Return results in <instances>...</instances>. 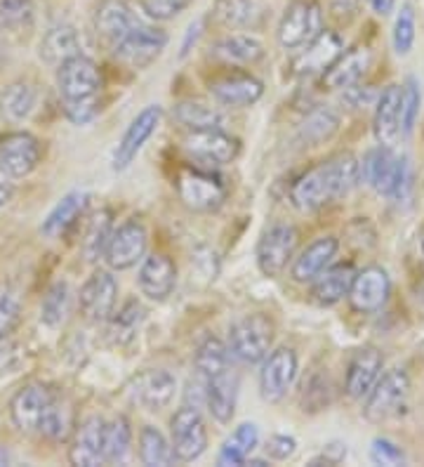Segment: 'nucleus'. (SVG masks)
<instances>
[{
    "instance_id": "1",
    "label": "nucleus",
    "mask_w": 424,
    "mask_h": 467,
    "mask_svg": "<svg viewBox=\"0 0 424 467\" xmlns=\"http://www.w3.org/2000/svg\"><path fill=\"white\" fill-rule=\"evenodd\" d=\"M358 180H361V161L345 151L302 172L290 187V201L300 213H318L349 194Z\"/></svg>"
},
{
    "instance_id": "2",
    "label": "nucleus",
    "mask_w": 424,
    "mask_h": 467,
    "mask_svg": "<svg viewBox=\"0 0 424 467\" xmlns=\"http://www.w3.org/2000/svg\"><path fill=\"white\" fill-rule=\"evenodd\" d=\"M57 88L62 95L64 114L76 126H85L99 114V92L104 88V78L95 59L88 55L68 57L57 67Z\"/></svg>"
},
{
    "instance_id": "3",
    "label": "nucleus",
    "mask_w": 424,
    "mask_h": 467,
    "mask_svg": "<svg viewBox=\"0 0 424 467\" xmlns=\"http://www.w3.org/2000/svg\"><path fill=\"white\" fill-rule=\"evenodd\" d=\"M361 177L373 192L391 201H406L413 189V168L406 156H396L394 149H370L361 163Z\"/></svg>"
},
{
    "instance_id": "4",
    "label": "nucleus",
    "mask_w": 424,
    "mask_h": 467,
    "mask_svg": "<svg viewBox=\"0 0 424 467\" xmlns=\"http://www.w3.org/2000/svg\"><path fill=\"white\" fill-rule=\"evenodd\" d=\"M177 196L189 211L193 213H212L222 208L226 201L229 189L210 168L184 166L175 177Z\"/></svg>"
},
{
    "instance_id": "5",
    "label": "nucleus",
    "mask_w": 424,
    "mask_h": 467,
    "mask_svg": "<svg viewBox=\"0 0 424 467\" xmlns=\"http://www.w3.org/2000/svg\"><path fill=\"white\" fill-rule=\"evenodd\" d=\"M274 348V324L264 314H245L229 331V352L243 364H262Z\"/></svg>"
},
{
    "instance_id": "6",
    "label": "nucleus",
    "mask_w": 424,
    "mask_h": 467,
    "mask_svg": "<svg viewBox=\"0 0 424 467\" xmlns=\"http://www.w3.org/2000/svg\"><path fill=\"white\" fill-rule=\"evenodd\" d=\"M410 397V376L403 368H391L379 376L377 385L370 389L363 404V416L370 422H387L401 416Z\"/></svg>"
},
{
    "instance_id": "7",
    "label": "nucleus",
    "mask_w": 424,
    "mask_h": 467,
    "mask_svg": "<svg viewBox=\"0 0 424 467\" xmlns=\"http://www.w3.org/2000/svg\"><path fill=\"white\" fill-rule=\"evenodd\" d=\"M181 149L187 151L189 159L198 161L193 166H208L212 171L236 161L241 144L222 128H205V130H187V135L181 137Z\"/></svg>"
},
{
    "instance_id": "8",
    "label": "nucleus",
    "mask_w": 424,
    "mask_h": 467,
    "mask_svg": "<svg viewBox=\"0 0 424 467\" xmlns=\"http://www.w3.org/2000/svg\"><path fill=\"white\" fill-rule=\"evenodd\" d=\"M170 444L180 462H193L208 451V428L201 409L184 404L170 420Z\"/></svg>"
},
{
    "instance_id": "9",
    "label": "nucleus",
    "mask_w": 424,
    "mask_h": 467,
    "mask_svg": "<svg viewBox=\"0 0 424 467\" xmlns=\"http://www.w3.org/2000/svg\"><path fill=\"white\" fill-rule=\"evenodd\" d=\"M323 31V7L316 0H295L278 22V43L285 50H297Z\"/></svg>"
},
{
    "instance_id": "10",
    "label": "nucleus",
    "mask_w": 424,
    "mask_h": 467,
    "mask_svg": "<svg viewBox=\"0 0 424 467\" xmlns=\"http://www.w3.org/2000/svg\"><path fill=\"white\" fill-rule=\"evenodd\" d=\"M295 248H297V229L288 223L272 224L257 244V267L264 276L276 279L293 260Z\"/></svg>"
},
{
    "instance_id": "11",
    "label": "nucleus",
    "mask_w": 424,
    "mask_h": 467,
    "mask_svg": "<svg viewBox=\"0 0 424 467\" xmlns=\"http://www.w3.org/2000/svg\"><path fill=\"white\" fill-rule=\"evenodd\" d=\"M147 245V227L140 220H128L120 227H113L111 239H109L107 251H104V260L113 272H125V269L135 267L137 263L144 260Z\"/></svg>"
},
{
    "instance_id": "12",
    "label": "nucleus",
    "mask_w": 424,
    "mask_h": 467,
    "mask_svg": "<svg viewBox=\"0 0 424 467\" xmlns=\"http://www.w3.org/2000/svg\"><path fill=\"white\" fill-rule=\"evenodd\" d=\"M43 159L40 140L26 130H12L0 137V171L22 180L38 168Z\"/></svg>"
},
{
    "instance_id": "13",
    "label": "nucleus",
    "mask_w": 424,
    "mask_h": 467,
    "mask_svg": "<svg viewBox=\"0 0 424 467\" xmlns=\"http://www.w3.org/2000/svg\"><path fill=\"white\" fill-rule=\"evenodd\" d=\"M297 354L290 348H278L266 354L260 368V394L266 404H281L297 378Z\"/></svg>"
},
{
    "instance_id": "14",
    "label": "nucleus",
    "mask_w": 424,
    "mask_h": 467,
    "mask_svg": "<svg viewBox=\"0 0 424 467\" xmlns=\"http://www.w3.org/2000/svg\"><path fill=\"white\" fill-rule=\"evenodd\" d=\"M116 302H119V281L113 276V269H95L80 288L78 305L83 317L95 324L109 321L116 312Z\"/></svg>"
},
{
    "instance_id": "15",
    "label": "nucleus",
    "mask_w": 424,
    "mask_h": 467,
    "mask_svg": "<svg viewBox=\"0 0 424 467\" xmlns=\"http://www.w3.org/2000/svg\"><path fill=\"white\" fill-rule=\"evenodd\" d=\"M160 119H163V109L159 104H149L132 119L128 130L120 137L119 147L113 151V171H125L132 166V161L141 151V147L151 140V135L159 130Z\"/></svg>"
},
{
    "instance_id": "16",
    "label": "nucleus",
    "mask_w": 424,
    "mask_h": 467,
    "mask_svg": "<svg viewBox=\"0 0 424 467\" xmlns=\"http://www.w3.org/2000/svg\"><path fill=\"white\" fill-rule=\"evenodd\" d=\"M168 46V34L159 26H151V24H137L130 34L120 40L119 46L113 47V55L120 59V62L130 64L135 68H144L159 57L160 52Z\"/></svg>"
},
{
    "instance_id": "17",
    "label": "nucleus",
    "mask_w": 424,
    "mask_h": 467,
    "mask_svg": "<svg viewBox=\"0 0 424 467\" xmlns=\"http://www.w3.org/2000/svg\"><path fill=\"white\" fill-rule=\"evenodd\" d=\"M391 296L389 274L377 265L357 272V279L351 284V291L346 296L351 309L361 314H375L385 307Z\"/></svg>"
},
{
    "instance_id": "18",
    "label": "nucleus",
    "mask_w": 424,
    "mask_h": 467,
    "mask_svg": "<svg viewBox=\"0 0 424 467\" xmlns=\"http://www.w3.org/2000/svg\"><path fill=\"white\" fill-rule=\"evenodd\" d=\"M52 400H55V394L46 385H36L34 382V385H26V388L19 389L10 401L12 422L17 425L19 432L38 434Z\"/></svg>"
},
{
    "instance_id": "19",
    "label": "nucleus",
    "mask_w": 424,
    "mask_h": 467,
    "mask_svg": "<svg viewBox=\"0 0 424 467\" xmlns=\"http://www.w3.org/2000/svg\"><path fill=\"white\" fill-rule=\"evenodd\" d=\"M201 382H203L205 388V409L210 410V416L215 418L220 425H229L233 413H236L238 385H241L238 370L229 366V368L220 370V373L205 378Z\"/></svg>"
},
{
    "instance_id": "20",
    "label": "nucleus",
    "mask_w": 424,
    "mask_h": 467,
    "mask_svg": "<svg viewBox=\"0 0 424 467\" xmlns=\"http://www.w3.org/2000/svg\"><path fill=\"white\" fill-rule=\"evenodd\" d=\"M382 368H385V357L377 348H361L351 354L345 380V389L351 400H366L370 389L377 385Z\"/></svg>"
},
{
    "instance_id": "21",
    "label": "nucleus",
    "mask_w": 424,
    "mask_h": 467,
    "mask_svg": "<svg viewBox=\"0 0 424 467\" xmlns=\"http://www.w3.org/2000/svg\"><path fill=\"white\" fill-rule=\"evenodd\" d=\"M210 95L224 107H253L264 95V83L245 71H232L210 80Z\"/></svg>"
},
{
    "instance_id": "22",
    "label": "nucleus",
    "mask_w": 424,
    "mask_h": 467,
    "mask_svg": "<svg viewBox=\"0 0 424 467\" xmlns=\"http://www.w3.org/2000/svg\"><path fill=\"white\" fill-rule=\"evenodd\" d=\"M104 425L107 420L99 416L85 418L74 430L68 461L78 467H97L104 462Z\"/></svg>"
},
{
    "instance_id": "23",
    "label": "nucleus",
    "mask_w": 424,
    "mask_h": 467,
    "mask_svg": "<svg viewBox=\"0 0 424 467\" xmlns=\"http://www.w3.org/2000/svg\"><path fill=\"white\" fill-rule=\"evenodd\" d=\"M177 380L170 370L151 368L144 370L132 382V400L147 410L156 413V410L168 409L170 401L175 400Z\"/></svg>"
},
{
    "instance_id": "24",
    "label": "nucleus",
    "mask_w": 424,
    "mask_h": 467,
    "mask_svg": "<svg viewBox=\"0 0 424 467\" xmlns=\"http://www.w3.org/2000/svg\"><path fill=\"white\" fill-rule=\"evenodd\" d=\"M137 284L140 291L149 300H168L177 285V267L163 253H153V255L141 260L140 274H137Z\"/></svg>"
},
{
    "instance_id": "25",
    "label": "nucleus",
    "mask_w": 424,
    "mask_h": 467,
    "mask_svg": "<svg viewBox=\"0 0 424 467\" xmlns=\"http://www.w3.org/2000/svg\"><path fill=\"white\" fill-rule=\"evenodd\" d=\"M373 132L379 147L396 149L401 137V86H387L375 102Z\"/></svg>"
},
{
    "instance_id": "26",
    "label": "nucleus",
    "mask_w": 424,
    "mask_h": 467,
    "mask_svg": "<svg viewBox=\"0 0 424 467\" xmlns=\"http://www.w3.org/2000/svg\"><path fill=\"white\" fill-rule=\"evenodd\" d=\"M345 52V43L335 31L323 29L316 38L306 43L305 50L300 52V57L293 62L295 76H314L323 74L335 59Z\"/></svg>"
},
{
    "instance_id": "27",
    "label": "nucleus",
    "mask_w": 424,
    "mask_h": 467,
    "mask_svg": "<svg viewBox=\"0 0 424 467\" xmlns=\"http://www.w3.org/2000/svg\"><path fill=\"white\" fill-rule=\"evenodd\" d=\"M130 5L125 0H102L95 12V31L109 47H116L137 26Z\"/></svg>"
},
{
    "instance_id": "28",
    "label": "nucleus",
    "mask_w": 424,
    "mask_h": 467,
    "mask_svg": "<svg viewBox=\"0 0 424 467\" xmlns=\"http://www.w3.org/2000/svg\"><path fill=\"white\" fill-rule=\"evenodd\" d=\"M370 67V50L366 46H357L342 52L326 71H323V86L328 90H346V88L361 83Z\"/></svg>"
},
{
    "instance_id": "29",
    "label": "nucleus",
    "mask_w": 424,
    "mask_h": 467,
    "mask_svg": "<svg viewBox=\"0 0 424 467\" xmlns=\"http://www.w3.org/2000/svg\"><path fill=\"white\" fill-rule=\"evenodd\" d=\"M339 251V241L335 236H318L316 241H311L300 255L295 257L290 276L297 284H311L316 279L323 269H328L333 265L335 255Z\"/></svg>"
},
{
    "instance_id": "30",
    "label": "nucleus",
    "mask_w": 424,
    "mask_h": 467,
    "mask_svg": "<svg viewBox=\"0 0 424 467\" xmlns=\"http://www.w3.org/2000/svg\"><path fill=\"white\" fill-rule=\"evenodd\" d=\"M354 279H357V267L351 263L330 265L311 281V297L321 307H333L349 296Z\"/></svg>"
},
{
    "instance_id": "31",
    "label": "nucleus",
    "mask_w": 424,
    "mask_h": 467,
    "mask_svg": "<svg viewBox=\"0 0 424 467\" xmlns=\"http://www.w3.org/2000/svg\"><path fill=\"white\" fill-rule=\"evenodd\" d=\"M210 55L226 67H253L264 57V46L253 36L233 34L217 40L215 46L210 47Z\"/></svg>"
},
{
    "instance_id": "32",
    "label": "nucleus",
    "mask_w": 424,
    "mask_h": 467,
    "mask_svg": "<svg viewBox=\"0 0 424 467\" xmlns=\"http://www.w3.org/2000/svg\"><path fill=\"white\" fill-rule=\"evenodd\" d=\"M212 17L229 29H257L266 19L264 0H217Z\"/></svg>"
},
{
    "instance_id": "33",
    "label": "nucleus",
    "mask_w": 424,
    "mask_h": 467,
    "mask_svg": "<svg viewBox=\"0 0 424 467\" xmlns=\"http://www.w3.org/2000/svg\"><path fill=\"white\" fill-rule=\"evenodd\" d=\"M260 444V430L254 422H243L238 425L232 432V437L226 439L220 449V456H217V465L229 467V465H245L253 451Z\"/></svg>"
},
{
    "instance_id": "34",
    "label": "nucleus",
    "mask_w": 424,
    "mask_h": 467,
    "mask_svg": "<svg viewBox=\"0 0 424 467\" xmlns=\"http://www.w3.org/2000/svg\"><path fill=\"white\" fill-rule=\"evenodd\" d=\"M85 205H88V194L85 192H71V194L64 196L59 203L50 211V215L46 217V223L40 227V232L50 236V239H57L62 234L68 232V227H74V223L83 215Z\"/></svg>"
},
{
    "instance_id": "35",
    "label": "nucleus",
    "mask_w": 424,
    "mask_h": 467,
    "mask_svg": "<svg viewBox=\"0 0 424 467\" xmlns=\"http://www.w3.org/2000/svg\"><path fill=\"white\" fill-rule=\"evenodd\" d=\"M40 55L47 64L59 67L68 57L83 55V40H80L78 31L74 26H55V29L47 31L46 40L40 46Z\"/></svg>"
},
{
    "instance_id": "36",
    "label": "nucleus",
    "mask_w": 424,
    "mask_h": 467,
    "mask_svg": "<svg viewBox=\"0 0 424 467\" xmlns=\"http://www.w3.org/2000/svg\"><path fill=\"white\" fill-rule=\"evenodd\" d=\"M339 130V114L328 104H321V107L311 109L306 114L305 123L300 126V142L306 147H316V144L328 142L330 137Z\"/></svg>"
},
{
    "instance_id": "37",
    "label": "nucleus",
    "mask_w": 424,
    "mask_h": 467,
    "mask_svg": "<svg viewBox=\"0 0 424 467\" xmlns=\"http://www.w3.org/2000/svg\"><path fill=\"white\" fill-rule=\"evenodd\" d=\"M233 354L229 352L224 342L215 336H208L201 345H198L196 354H193V368H196V376L201 380L215 376L220 370L233 366Z\"/></svg>"
},
{
    "instance_id": "38",
    "label": "nucleus",
    "mask_w": 424,
    "mask_h": 467,
    "mask_svg": "<svg viewBox=\"0 0 424 467\" xmlns=\"http://www.w3.org/2000/svg\"><path fill=\"white\" fill-rule=\"evenodd\" d=\"M140 461L149 467H165L177 461L168 437L153 425H144L140 432Z\"/></svg>"
},
{
    "instance_id": "39",
    "label": "nucleus",
    "mask_w": 424,
    "mask_h": 467,
    "mask_svg": "<svg viewBox=\"0 0 424 467\" xmlns=\"http://www.w3.org/2000/svg\"><path fill=\"white\" fill-rule=\"evenodd\" d=\"M172 119L187 130H205V128H222V114L215 107L196 99L177 102L172 109Z\"/></svg>"
},
{
    "instance_id": "40",
    "label": "nucleus",
    "mask_w": 424,
    "mask_h": 467,
    "mask_svg": "<svg viewBox=\"0 0 424 467\" xmlns=\"http://www.w3.org/2000/svg\"><path fill=\"white\" fill-rule=\"evenodd\" d=\"M36 107V90L28 83H12L0 95V114L10 123H22Z\"/></svg>"
},
{
    "instance_id": "41",
    "label": "nucleus",
    "mask_w": 424,
    "mask_h": 467,
    "mask_svg": "<svg viewBox=\"0 0 424 467\" xmlns=\"http://www.w3.org/2000/svg\"><path fill=\"white\" fill-rule=\"evenodd\" d=\"M113 234V223H111V213L99 211L90 217V223L85 227L83 236V255L88 263H97L99 257H104V251H107V244Z\"/></svg>"
},
{
    "instance_id": "42",
    "label": "nucleus",
    "mask_w": 424,
    "mask_h": 467,
    "mask_svg": "<svg viewBox=\"0 0 424 467\" xmlns=\"http://www.w3.org/2000/svg\"><path fill=\"white\" fill-rule=\"evenodd\" d=\"M130 446L132 428L128 418L119 416L104 425V462H109V465L123 462L130 453Z\"/></svg>"
},
{
    "instance_id": "43",
    "label": "nucleus",
    "mask_w": 424,
    "mask_h": 467,
    "mask_svg": "<svg viewBox=\"0 0 424 467\" xmlns=\"http://www.w3.org/2000/svg\"><path fill=\"white\" fill-rule=\"evenodd\" d=\"M68 309H71V291L64 281H57L55 285H50L43 297V305H40V319L46 321L47 326H62L68 317Z\"/></svg>"
},
{
    "instance_id": "44",
    "label": "nucleus",
    "mask_w": 424,
    "mask_h": 467,
    "mask_svg": "<svg viewBox=\"0 0 424 467\" xmlns=\"http://www.w3.org/2000/svg\"><path fill=\"white\" fill-rule=\"evenodd\" d=\"M71 432H74V416H71V409H68V404H64L59 397H55L46 413V420L40 425L38 434L47 437L50 441H64Z\"/></svg>"
},
{
    "instance_id": "45",
    "label": "nucleus",
    "mask_w": 424,
    "mask_h": 467,
    "mask_svg": "<svg viewBox=\"0 0 424 467\" xmlns=\"http://www.w3.org/2000/svg\"><path fill=\"white\" fill-rule=\"evenodd\" d=\"M34 19V0H0V29L19 31Z\"/></svg>"
},
{
    "instance_id": "46",
    "label": "nucleus",
    "mask_w": 424,
    "mask_h": 467,
    "mask_svg": "<svg viewBox=\"0 0 424 467\" xmlns=\"http://www.w3.org/2000/svg\"><path fill=\"white\" fill-rule=\"evenodd\" d=\"M419 107H422V90L415 78H406L401 86V135H410L418 123Z\"/></svg>"
},
{
    "instance_id": "47",
    "label": "nucleus",
    "mask_w": 424,
    "mask_h": 467,
    "mask_svg": "<svg viewBox=\"0 0 424 467\" xmlns=\"http://www.w3.org/2000/svg\"><path fill=\"white\" fill-rule=\"evenodd\" d=\"M394 50L398 55H408V52L413 50L415 46V10L410 3L401 5L398 15H396V22H394Z\"/></svg>"
},
{
    "instance_id": "48",
    "label": "nucleus",
    "mask_w": 424,
    "mask_h": 467,
    "mask_svg": "<svg viewBox=\"0 0 424 467\" xmlns=\"http://www.w3.org/2000/svg\"><path fill=\"white\" fill-rule=\"evenodd\" d=\"M333 400V389H330L328 376L314 373L305 382V394H302V406L305 410H323Z\"/></svg>"
},
{
    "instance_id": "49",
    "label": "nucleus",
    "mask_w": 424,
    "mask_h": 467,
    "mask_svg": "<svg viewBox=\"0 0 424 467\" xmlns=\"http://www.w3.org/2000/svg\"><path fill=\"white\" fill-rule=\"evenodd\" d=\"M141 319H144V309H141L140 302L130 300L120 309L119 317H113L111 333H116L119 340H128V337H132L137 333V326H140Z\"/></svg>"
},
{
    "instance_id": "50",
    "label": "nucleus",
    "mask_w": 424,
    "mask_h": 467,
    "mask_svg": "<svg viewBox=\"0 0 424 467\" xmlns=\"http://www.w3.org/2000/svg\"><path fill=\"white\" fill-rule=\"evenodd\" d=\"M191 0H140L141 12L153 22H170L189 7Z\"/></svg>"
},
{
    "instance_id": "51",
    "label": "nucleus",
    "mask_w": 424,
    "mask_h": 467,
    "mask_svg": "<svg viewBox=\"0 0 424 467\" xmlns=\"http://www.w3.org/2000/svg\"><path fill=\"white\" fill-rule=\"evenodd\" d=\"M370 461L375 465H406V451L401 449L398 444H394L391 439L387 437H377L373 439V446H370Z\"/></svg>"
},
{
    "instance_id": "52",
    "label": "nucleus",
    "mask_w": 424,
    "mask_h": 467,
    "mask_svg": "<svg viewBox=\"0 0 424 467\" xmlns=\"http://www.w3.org/2000/svg\"><path fill=\"white\" fill-rule=\"evenodd\" d=\"M22 317V305L12 293H0V342L15 333Z\"/></svg>"
},
{
    "instance_id": "53",
    "label": "nucleus",
    "mask_w": 424,
    "mask_h": 467,
    "mask_svg": "<svg viewBox=\"0 0 424 467\" xmlns=\"http://www.w3.org/2000/svg\"><path fill=\"white\" fill-rule=\"evenodd\" d=\"M264 451L272 461H288L297 451V439L290 437V434H274V437L266 439Z\"/></svg>"
},
{
    "instance_id": "54",
    "label": "nucleus",
    "mask_w": 424,
    "mask_h": 467,
    "mask_svg": "<svg viewBox=\"0 0 424 467\" xmlns=\"http://www.w3.org/2000/svg\"><path fill=\"white\" fill-rule=\"evenodd\" d=\"M345 98H346V102L351 104V107L366 109L367 104L377 102L379 92L373 90V88H370V86H358V83H357V86L346 88Z\"/></svg>"
},
{
    "instance_id": "55",
    "label": "nucleus",
    "mask_w": 424,
    "mask_h": 467,
    "mask_svg": "<svg viewBox=\"0 0 424 467\" xmlns=\"http://www.w3.org/2000/svg\"><path fill=\"white\" fill-rule=\"evenodd\" d=\"M345 458H346V444H339V441H335V444L326 446V449H323L316 458H311L309 465L311 467L339 465V462L345 461Z\"/></svg>"
},
{
    "instance_id": "56",
    "label": "nucleus",
    "mask_w": 424,
    "mask_h": 467,
    "mask_svg": "<svg viewBox=\"0 0 424 467\" xmlns=\"http://www.w3.org/2000/svg\"><path fill=\"white\" fill-rule=\"evenodd\" d=\"M358 7V0H330V12H333L335 17L346 19L351 17Z\"/></svg>"
},
{
    "instance_id": "57",
    "label": "nucleus",
    "mask_w": 424,
    "mask_h": 467,
    "mask_svg": "<svg viewBox=\"0 0 424 467\" xmlns=\"http://www.w3.org/2000/svg\"><path fill=\"white\" fill-rule=\"evenodd\" d=\"M201 29H203V19H198L196 24H191V26H189L187 40H184V46H181V57H184V55L191 50V43H196L198 36H201Z\"/></svg>"
},
{
    "instance_id": "58",
    "label": "nucleus",
    "mask_w": 424,
    "mask_h": 467,
    "mask_svg": "<svg viewBox=\"0 0 424 467\" xmlns=\"http://www.w3.org/2000/svg\"><path fill=\"white\" fill-rule=\"evenodd\" d=\"M367 5L373 7L375 15H379V17H387L389 12H394L396 0H367Z\"/></svg>"
},
{
    "instance_id": "59",
    "label": "nucleus",
    "mask_w": 424,
    "mask_h": 467,
    "mask_svg": "<svg viewBox=\"0 0 424 467\" xmlns=\"http://www.w3.org/2000/svg\"><path fill=\"white\" fill-rule=\"evenodd\" d=\"M12 194H15V189H12V184L5 182V180L0 177V208L10 203Z\"/></svg>"
},
{
    "instance_id": "60",
    "label": "nucleus",
    "mask_w": 424,
    "mask_h": 467,
    "mask_svg": "<svg viewBox=\"0 0 424 467\" xmlns=\"http://www.w3.org/2000/svg\"><path fill=\"white\" fill-rule=\"evenodd\" d=\"M7 462H10V456H7V451L0 449V467L7 465Z\"/></svg>"
},
{
    "instance_id": "61",
    "label": "nucleus",
    "mask_w": 424,
    "mask_h": 467,
    "mask_svg": "<svg viewBox=\"0 0 424 467\" xmlns=\"http://www.w3.org/2000/svg\"><path fill=\"white\" fill-rule=\"evenodd\" d=\"M422 251H424V241H422Z\"/></svg>"
}]
</instances>
